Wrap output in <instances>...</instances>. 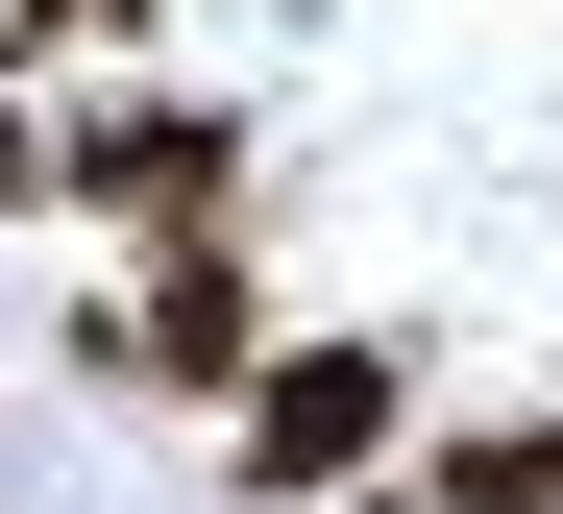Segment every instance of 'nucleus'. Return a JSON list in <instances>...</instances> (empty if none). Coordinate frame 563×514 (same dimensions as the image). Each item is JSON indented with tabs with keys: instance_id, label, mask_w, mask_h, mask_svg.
Returning <instances> with one entry per match:
<instances>
[{
	"instance_id": "423d86ee",
	"label": "nucleus",
	"mask_w": 563,
	"mask_h": 514,
	"mask_svg": "<svg viewBox=\"0 0 563 514\" xmlns=\"http://www.w3.org/2000/svg\"><path fill=\"white\" fill-rule=\"evenodd\" d=\"M25 50H74V25H49V0H0V74H25Z\"/></svg>"
},
{
	"instance_id": "7ed1b4c3",
	"label": "nucleus",
	"mask_w": 563,
	"mask_h": 514,
	"mask_svg": "<svg viewBox=\"0 0 563 514\" xmlns=\"http://www.w3.org/2000/svg\"><path fill=\"white\" fill-rule=\"evenodd\" d=\"M74 221L221 245V221H245V123H221V98H99V123H74Z\"/></svg>"
},
{
	"instance_id": "20e7f679",
	"label": "nucleus",
	"mask_w": 563,
	"mask_h": 514,
	"mask_svg": "<svg viewBox=\"0 0 563 514\" xmlns=\"http://www.w3.org/2000/svg\"><path fill=\"white\" fill-rule=\"evenodd\" d=\"M417 490H441V514H563V417H465Z\"/></svg>"
},
{
	"instance_id": "f257e3e1",
	"label": "nucleus",
	"mask_w": 563,
	"mask_h": 514,
	"mask_svg": "<svg viewBox=\"0 0 563 514\" xmlns=\"http://www.w3.org/2000/svg\"><path fill=\"white\" fill-rule=\"evenodd\" d=\"M393 417H417V368H393V343H269V368H245V417H221V490H245V514H319V490L393 466Z\"/></svg>"
},
{
	"instance_id": "f03ea898",
	"label": "nucleus",
	"mask_w": 563,
	"mask_h": 514,
	"mask_svg": "<svg viewBox=\"0 0 563 514\" xmlns=\"http://www.w3.org/2000/svg\"><path fill=\"white\" fill-rule=\"evenodd\" d=\"M74 368H99V392H221V417H245V368H269L245 221H221V245H147V294H99V319H74Z\"/></svg>"
},
{
	"instance_id": "39448f33",
	"label": "nucleus",
	"mask_w": 563,
	"mask_h": 514,
	"mask_svg": "<svg viewBox=\"0 0 563 514\" xmlns=\"http://www.w3.org/2000/svg\"><path fill=\"white\" fill-rule=\"evenodd\" d=\"M49 25H74V50H147V0H49Z\"/></svg>"
}]
</instances>
